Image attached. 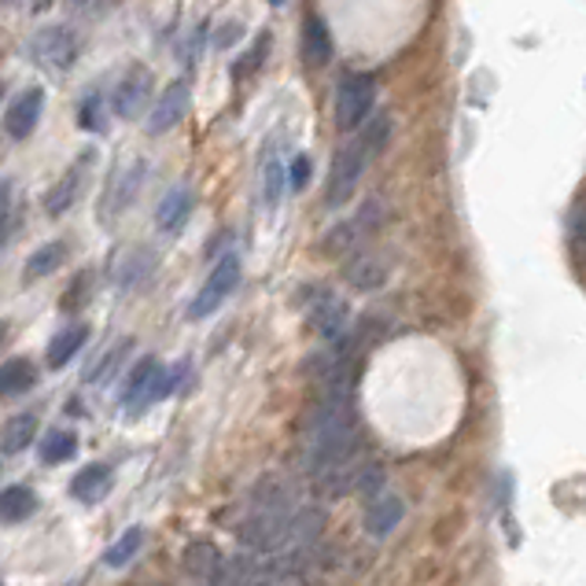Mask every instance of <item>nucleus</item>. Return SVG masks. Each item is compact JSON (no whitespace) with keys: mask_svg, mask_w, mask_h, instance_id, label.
Here are the masks:
<instances>
[{"mask_svg":"<svg viewBox=\"0 0 586 586\" xmlns=\"http://www.w3.org/2000/svg\"><path fill=\"white\" fill-rule=\"evenodd\" d=\"M303 468L310 476H325L332 468L358 462V417L347 384H325L299 435Z\"/></svg>","mask_w":586,"mask_h":586,"instance_id":"nucleus-1","label":"nucleus"},{"mask_svg":"<svg viewBox=\"0 0 586 586\" xmlns=\"http://www.w3.org/2000/svg\"><path fill=\"white\" fill-rule=\"evenodd\" d=\"M391 137V119L387 114H376L373 122L362 125V133L354 137L351 144H343L336 159H332V170H329V185H325V203L329 206H343L358 189L362 174L370 170V163L381 155V148L387 144Z\"/></svg>","mask_w":586,"mask_h":586,"instance_id":"nucleus-2","label":"nucleus"},{"mask_svg":"<svg viewBox=\"0 0 586 586\" xmlns=\"http://www.w3.org/2000/svg\"><path fill=\"white\" fill-rule=\"evenodd\" d=\"M181 373H185V365H174V370H166L159 358H141L125 376V387H122V410L125 413H141L148 406H155V402H163L170 391L178 387Z\"/></svg>","mask_w":586,"mask_h":586,"instance_id":"nucleus-3","label":"nucleus"},{"mask_svg":"<svg viewBox=\"0 0 586 586\" xmlns=\"http://www.w3.org/2000/svg\"><path fill=\"white\" fill-rule=\"evenodd\" d=\"M373 103H376V82L370 74H343L340 85H336V125L340 130H362L365 119L373 114Z\"/></svg>","mask_w":586,"mask_h":586,"instance_id":"nucleus-4","label":"nucleus"},{"mask_svg":"<svg viewBox=\"0 0 586 586\" xmlns=\"http://www.w3.org/2000/svg\"><path fill=\"white\" fill-rule=\"evenodd\" d=\"M27 52L33 63L44 67V71H71L78 63L82 44H78V33L71 27H44L30 38Z\"/></svg>","mask_w":586,"mask_h":586,"instance_id":"nucleus-5","label":"nucleus"},{"mask_svg":"<svg viewBox=\"0 0 586 586\" xmlns=\"http://www.w3.org/2000/svg\"><path fill=\"white\" fill-rule=\"evenodd\" d=\"M236 284H240V259H236V255H225V259L211 270V277L203 281V289L195 292L192 306H189V317H192V321L211 317L214 310L236 292Z\"/></svg>","mask_w":586,"mask_h":586,"instance_id":"nucleus-6","label":"nucleus"},{"mask_svg":"<svg viewBox=\"0 0 586 586\" xmlns=\"http://www.w3.org/2000/svg\"><path fill=\"white\" fill-rule=\"evenodd\" d=\"M148 103H155V78L148 67L137 63L119 78V85L111 93V108L119 119H141Z\"/></svg>","mask_w":586,"mask_h":586,"instance_id":"nucleus-7","label":"nucleus"},{"mask_svg":"<svg viewBox=\"0 0 586 586\" xmlns=\"http://www.w3.org/2000/svg\"><path fill=\"white\" fill-rule=\"evenodd\" d=\"M306 317H310V329H314L317 336L329 340V343H340L343 332H347V303H343V299L336 292H329V289L310 292Z\"/></svg>","mask_w":586,"mask_h":586,"instance_id":"nucleus-8","label":"nucleus"},{"mask_svg":"<svg viewBox=\"0 0 586 586\" xmlns=\"http://www.w3.org/2000/svg\"><path fill=\"white\" fill-rule=\"evenodd\" d=\"M189 97H192V89L189 82H170L163 93L155 97L152 103V111H148V125H144V133L148 137H163L170 133L174 125H181V119H185V111H189Z\"/></svg>","mask_w":586,"mask_h":586,"instance_id":"nucleus-9","label":"nucleus"},{"mask_svg":"<svg viewBox=\"0 0 586 586\" xmlns=\"http://www.w3.org/2000/svg\"><path fill=\"white\" fill-rule=\"evenodd\" d=\"M41 114H44V89L41 85L22 89L4 111V133L11 137V141H27V137L38 130Z\"/></svg>","mask_w":586,"mask_h":586,"instance_id":"nucleus-10","label":"nucleus"},{"mask_svg":"<svg viewBox=\"0 0 586 586\" xmlns=\"http://www.w3.org/2000/svg\"><path fill=\"white\" fill-rule=\"evenodd\" d=\"M141 185H144V163H141V159H133L130 166H119V170H114L111 185H108V192H103V218L111 222L114 214H122L125 206L137 200Z\"/></svg>","mask_w":586,"mask_h":586,"instance_id":"nucleus-11","label":"nucleus"},{"mask_svg":"<svg viewBox=\"0 0 586 586\" xmlns=\"http://www.w3.org/2000/svg\"><path fill=\"white\" fill-rule=\"evenodd\" d=\"M376 203H365L358 214L351 218V222H343L336 225L332 233L325 236V251L329 255H343V251H351V247H358L365 236L373 233V225H376Z\"/></svg>","mask_w":586,"mask_h":586,"instance_id":"nucleus-12","label":"nucleus"},{"mask_svg":"<svg viewBox=\"0 0 586 586\" xmlns=\"http://www.w3.org/2000/svg\"><path fill=\"white\" fill-rule=\"evenodd\" d=\"M402 498L398 494H391V491H376L370 502H365V532L370 535H391L398 527L402 521Z\"/></svg>","mask_w":586,"mask_h":586,"instance_id":"nucleus-13","label":"nucleus"},{"mask_svg":"<svg viewBox=\"0 0 586 586\" xmlns=\"http://www.w3.org/2000/svg\"><path fill=\"white\" fill-rule=\"evenodd\" d=\"M299 52H303V63L310 67V71H321V67H329V60H332V38H329V27H325V19H321V16H306Z\"/></svg>","mask_w":586,"mask_h":586,"instance_id":"nucleus-14","label":"nucleus"},{"mask_svg":"<svg viewBox=\"0 0 586 586\" xmlns=\"http://www.w3.org/2000/svg\"><path fill=\"white\" fill-rule=\"evenodd\" d=\"M181 565H185V572L192 579H203V583H218L222 579V568H225V557L218 554V546L211 543H192L185 549V557H181Z\"/></svg>","mask_w":586,"mask_h":586,"instance_id":"nucleus-15","label":"nucleus"},{"mask_svg":"<svg viewBox=\"0 0 586 586\" xmlns=\"http://www.w3.org/2000/svg\"><path fill=\"white\" fill-rule=\"evenodd\" d=\"M192 211V192L185 185L170 189L163 200H159V211H155V222L163 233H178L181 225H185V218Z\"/></svg>","mask_w":586,"mask_h":586,"instance_id":"nucleus-16","label":"nucleus"},{"mask_svg":"<svg viewBox=\"0 0 586 586\" xmlns=\"http://www.w3.org/2000/svg\"><path fill=\"white\" fill-rule=\"evenodd\" d=\"M108 491H111V468L108 465L82 468V473L74 476V484H71V494L78 502H85V505L103 502V498H108Z\"/></svg>","mask_w":586,"mask_h":586,"instance_id":"nucleus-17","label":"nucleus"},{"mask_svg":"<svg viewBox=\"0 0 586 586\" xmlns=\"http://www.w3.org/2000/svg\"><path fill=\"white\" fill-rule=\"evenodd\" d=\"M343 273H347V281L358 292H373V289H381V284L387 281V262L376 259V255H358V259L347 262V270H343Z\"/></svg>","mask_w":586,"mask_h":586,"instance_id":"nucleus-18","label":"nucleus"},{"mask_svg":"<svg viewBox=\"0 0 586 586\" xmlns=\"http://www.w3.org/2000/svg\"><path fill=\"white\" fill-rule=\"evenodd\" d=\"M78 192H82V166L67 170V174L49 189V195H44V211H49L52 218L67 214V211H71V206H74Z\"/></svg>","mask_w":586,"mask_h":586,"instance_id":"nucleus-19","label":"nucleus"},{"mask_svg":"<svg viewBox=\"0 0 586 586\" xmlns=\"http://www.w3.org/2000/svg\"><path fill=\"white\" fill-rule=\"evenodd\" d=\"M38 509V494H33L30 487H4L0 491V524H19L27 521V516Z\"/></svg>","mask_w":586,"mask_h":586,"instance_id":"nucleus-20","label":"nucleus"},{"mask_svg":"<svg viewBox=\"0 0 586 586\" xmlns=\"http://www.w3.org/2000/svg\"><path fill=\"white\" fill-rule=\"evenodd\" d=\"M67 262V240H49V244H41L33 255L27 259V281H38V277H49Z\"/></svg>","mask_w":586,"mask_h":586,"instance_id":"nucleus-21","label":"nucleus"},{"mask_svg":"<svg viewBox=\"0 0 586 586\" xmlns=\"http://www.w3.org/2000/svg\"><path fill=\"white\" fill-rule=\"evenodd\" d=\"M33 435H38V417H33V413H19V417H11L4 424V432H0V451L4 454L27 451L33 443Z\"/></svg>","mask_w":586,"mask_h":586,"instance_id":"nucleus-22","label":"nucleus"},{"mask_svg":"<svg viewBox=\"0 0 586 586\" xmlns=\"http://www.w3.org/2000/svg\"><path fill=\"white\" fill-rule=\"evenodd\" d=\"M33 381H38V370L27 362V358H11L0 365V398H11V395H22L30 391Z\"/></svg>","mask_w":586,"mask_h":586,"instance_id":"nucleus-23","label":"nucleus"},{"mask_svg":"<svg viewBox=\"0 0 586 586\" xmlns=\"http://www.w3.org/2000/svg\"><path fill=\"white\" fill-rule=\"evenodd\" d=\"M89 340V329L85 325H71V329H63L60 336H55L49 343V365L52 370H63L67 362L74 358L78 351H82V343Z\"/></svg>","mask_w":586,"mask_h":586,"instance_id":"nucleus-24","label":"nucleus"},{"mask_svg":"<svg viewBox=\"0 0 586 586\" xmlns=\"http://www.w3.org/2000/svg\"><path fill=\"white\" fill-rule=\"evenodd\" d=\"M78 451V435L74 432H49L41 440V462L44 465H63V462H71Z\"/></svg>","mask_w":586,"mask_h":586,"instance_id":"nucleus-25","label":"nucleus"},{"mask_svg":"<svg viewBox=\"0 0 586 586\" xmlns=\"http://www.w3.org/2000/svg\"><path fill=\"white\" fill-rule=\"evenodd\" d=\"M284 185H289V170H284L277 155H270L266 163H262V200H266V206L281 203Z\"/></svg>","mask_w":586,"mask_h":586,"instance_id":"nucleus-26","label":"nucleus"},{"mask_svg":"<svg viewBox=\"0 0 586 586\" xmlns=\"http://www.w3.org/2000/svg\"><path fill=\"white\" fill-rule=\"evenodd\" d=\"M141 546H144V532H141V527H130V532H125L119 543H114L108 554H103V560H108L111 568H122L125 560L137 557V549H141Z\"/></svg>","mask_w":586,"mask_h":586,"instance_id":"nucleus-27","label":"nucleus"},{"mask_svg":"<svg viewBox=\"0 0 586 586\" xmlns=\"http://www.w3.org/2000/svg\"><path fill=\"white\" fill-rule=\"evenodd\" d=\"M572 251H576V259L586 262V203H579L576 218H572Z\"/></svg>","mask_w":586,"mask_h":586,"instance_id":"nucleus-28","label":"nucleus"},{"mask_svg":"<svg viewBox=\"0 0 586 586\" xmlns=\"http://www.w3.org/2000/svg\"><path fill=\"white\" fill-rule=\"evenodd\" d=\"M89 295V273H78V281H74V289L71 292H63V310H78L82 306V299Z\"/></svg>","mask_w":586,"mask_h":586,"instance_id":"nucleus-29","label":"nucleus"},{"mask_svg":"<svg viewBox=\"0 0 586 586\" xmlns=\"http://www.w3.org/2000/svg\"><path fill=\"white\" fill-rule=\"evenodd\" d=\"M310 181V159L306 155H295L292 159V170H289V185L292 189H306Z\"/></svg>","mask_w":586,"mask_h":586,"instance_id":"nucleus-30","label":"nucleus"},{"mask_svg":"<svg viewBox=\"0 0 586 586\" xmlns=\"http://www.w3.org/2000/svg\"><path fill=\"white\" fill-rule=\"evenodd\" d=\"M82 130H103V114H100V100L89 97L82 108Z\"/></svg>","mask_w":586,"mask_h":586,"instance_id":"nucleus-31","label":"nucleus"},{"mask_svg":"<svg viewBox=\"0 0 586 586\" xmlns=\"http://www.w3.org/2000/svg\"><path fill=\"white\" fill-rule=\"evenodd\" d=\"M8 195H11V185L8 181H0V214H4V206H8Z\"/></svg>","mask_w":586,"mask_h":586,"instance_id":"nucleus-32","label":"nucleus"},{"mask_svg":"<svg viewBox=\"0 0 586 586\" xmlns=\"http://www.w3.org/2000/svg\"><path fill=\"white\" fill-rule=\"evenodd\" d=\"M74 4L82 8V11H97V4H100V0H74Z\"/></svg>","mask_w":586,"mask_h":586,"instance_id":"nucleus-33","label":"nucleus"},{"mask_svg":"<svg viewBox=\"0 0 586 586\" xmlns=\"http://www.w3.org/2000/svg\"><path fill=\"white\" fill-rule=\"evenodd\" d=\"M8 236V214H0V240Z\"/></svg>","mask_w":586,"mask_h":586,"instance_id":"nucleus-34","label":"nucleus"},{"mask_svg":"<svg viewBox=\"0 0 586 586\" xmlns=\"http://www.w3.org/2000/svg\"><path fill=\"white\" fill-rule=\"evenodd\" d=\"M4 332H8V325H4V321H0V343H4Z\"/></svg>","mask_w":586,"mask_h":586,"instance_id":"nucleus-35","label":"nucleus"},{"mask_svg":"<svg viewBox=\"0 0 586 586\" xmlns=\"http://www.w3.org/2000/svg\"><path fill=\"white\" fill-rule=\"evenodd\" d=\"M270 4H284V0H270Z\"/></svg>","mask_w":586,"mask_h":586,"instance_id":"nucleus-36","label":"nucleus"}]
</instances>
